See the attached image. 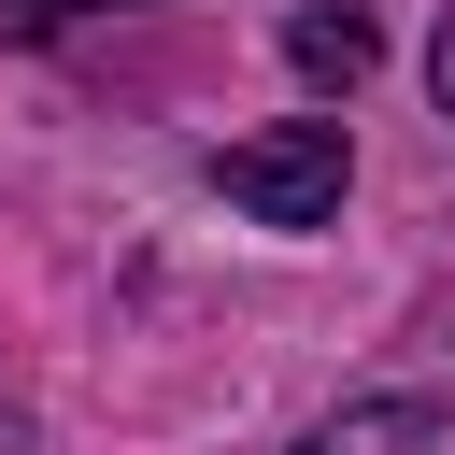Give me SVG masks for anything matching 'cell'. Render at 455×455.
<instances>
[{
	"instance_id": "cell-6",
	"label": "cell",
	"mask_w": 455,
	"mask_h": 455,
	"mask_svg": "<svg viewBox=\"0 0 455 455\" xmlns=\"http://www.w3.org/2000/svg\"><path fill=\"white\" fill-rule=\"evenodd\" d=\"M0 455H28V427H14V412H0Z\"/></svg>"
},
{
	"instance_id": "cell-3",
	"label": "cell",
	"mask_w": 455,
	"mask_h": 455,
	"mask_svg": "<svg viewBox=\"0 0 455 455\" xmlns=\"http://www.w3.org/2000/svg\"><path fill=\"white\" fill-rule=\"evenodd\" d=\"M284 57H299V71H313V85H355V71H370V57H384V28H370V14H355V0H313V14H299V28H284Z\"/></svg>"
},
{
	"instance_id": "cell-1",
	"label": "cell",
	"mask_w": 455,
	"mask_h": 455,
	"mask_svg": "<svg viewBox=\"0 0 455 455\" xmlns=\"http://www.w3.org/2000/svg\"><path fill=\"white\" fill-rule=\"evenodd\" d=\"M213 185H228L256 228H327V213H341V185H355V142H341V114H284V128L228 142V156H213Z\"/></svg>"
},
{
	"instance_id": "cell-5",
	"label": "cell",
	"mask_w": 455,
	"mask_h": 455,
	"mask_svg": "<svg viewBox=\"0 0 455 455\" xmlns=\"http://www.w3.org/2000/svg\"><path fill=\"white\" fill-rule=\"evenodd\" d=\"M427 85H441V114H455V0H441V43H427Z\"/></svg>"
},
{
	"instance_id": "cell-4",
	"label": "cell",
	"mask_w": 455,
	"mask_h": 455,
	"mask_svg": "<svg viewBox=\"0 0 455 455\" xmlns=\"http://www.w3.org/2000/svg\"><path fill=\"white\" fill-rule=\"evenodd\" d=\"M71 14H128V0H0V28H71Z\"/></svg>"
},
{
	"instance_id": "cell-2",
	"label": "cell",
	"mask_w": 455,
	"mask_h": 455,
	"mask_svg": "<svg viewBox=\"0 0 455 455\" xmlns=\"http://www.w3.org/2000/svg\"><path fill=\"white\" fill-rule=\"evenodd\" d=\"M284 455H441V398H341V412L299 427Z\"/></svg>"
}]
</instances>
